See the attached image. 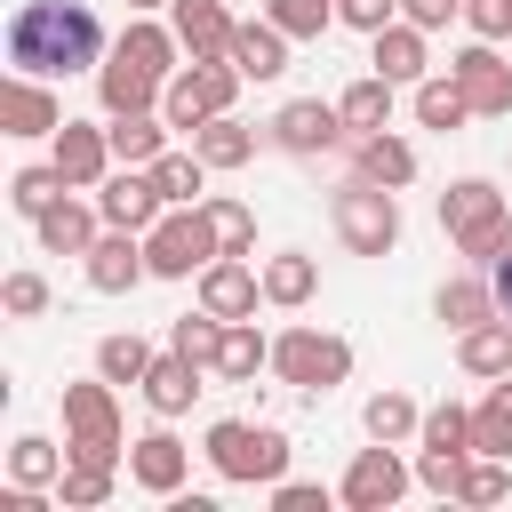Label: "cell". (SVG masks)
Returning <instances> with one entry per match:
<instances>
[{"mask_svg":"<svg viewBox=\"0 0 512 512\" xmlns=\"http://www.w3.org/2000/svg\"><path fill=\"white\" fill-rule=\"evenodd\" d=\"M104 56V24L80 8V0H24L8 16V64L32 72V80H64V72H88Z\"/></svg>","mask_w":512,"mask_h":512,"instance_id":"obj_1","label":"cell"},{"mask_svg":"<svg viewBox=\"0 0 512 512\" xmlns=\"http://www.w3.org/2000/svg\"><path fill=\"white\" fill-rule=\"evenodd\" d=\"M440 224H448V240H456L472 264H496V256L512 248V208H504V192L480 184V176H464V184L440 192Z\"/></svg>","mask_w":512,"mask_h":512,"instance_id":"obj_2","label":"cell"},{"mask_svg":"<svg viewBox=\"0 0 512 512\" xmlns=\"http://www.w3.org/2000/svg\"><path fill=\"white\" fill-rule=\"evenodd\" d=\"M336 232H344L352 256H392L400 248V200H392V184H376V176L336 184Z\"/></svg>","mask_w":512,"mask_h":512,"instance_id":"obj_3","label":"cell"},{"mask_svg":"<svg viewBox=\"0 0 512 512\" xmlns=\"http://www.w3.org/2000/svg\"><path fill=\"white\" fill-rule=\"evenodd\" d=\"M144 256H152L160 280H192V272H208V264L224 256L216 216H208V208H168V216L144 232Z\"/></svg>","mask_w":512,"mask_h":512,"instance_id":"obj_4","label":"cell"},{"mask_svg":"<svg viewBox=\"0 0 512 512\" xmlns=\"http://www.w3.org/2000/svg\"><path fill=\"white\" fill-rule=\"evenodd\" d=\"M64 456H72V464H112V456H120L112 376H96V384H64Z\"/></svg>","mask_w":512,"mask_h":512,"instance_id":"obj_5","label":"cell"},{"mask_svg":"<svg viewBox=\"0 0 512 512\" xmlns=\"http://www.w3.org/2000/svg\"><path fill=\"white\" fill-rule=\"evenodd\" d=\"M208 464H216L224 480H280V472H288V432H280V424H240V416H224V424H208Z\"/></svg>","mask_w":512,"mask_h":512,"instance_id":"obj_6","label":"cell"},{"mask_svg":"<svg viewBox=\"0 0 512 512\" xmlns=\"http://www.w3.org/2000/svg\"><path fill=\"white\" fill-rule=\"evenodd\" d=\"M232 88H240V64H232V56H192V72H176V80L160 88V120L192 136L200 120H216V112L232 104Z\"/></svg>","mask_w":512,"mask_h":512,"instance_id":"obj_7","label":"cell"},{"mask_svg":"<svg viewBox=\"0 0 512 512\" xmlns=\"http://www.w3.org/2000/svg\"><path fill=\"white\" fill-rule=\"evenodd\" d=\"M272 368L296 384V392H336L352 376V344L344 336H320V328H288L272 344Z\"/></svg>","mask_w":512,"mask_h":512,"instance_id":"obj_8","label":"cell"},{"mask_svg":"<svg viewBox=\"0 0 512 512\" xmlns=\"http://www.w3.org/2000/svg\"><path fill=\"white\" fill-rule=\"evenodd\" d=\"M352 512H392L400 496H408V464L392 456V440H376V448H360L352 456V472H344V488H336Z\"/></svg>","mask_w":512,"mask_h":512,"instance_id":"obj_9","label":"cell"},{"mask_svg":"<svg viewBox=\"0 0 512 512\" xmlns=\"http://www.w3.org/2000/svg\"><path fill=\"white\" fill-rule=\"evenodd\" d=\"M96 216H104V224H120V232H152V224L168 216V200H160L152 168H120V176H104V192H96Z\"/></svg>","mask_w":512,"mask_h":512,"instance_id":"obj_10","label":"cell"},{"mask_svg":"<svg viewBox=\"0 0 512 512\" xmlns=\"http://www.w3.org/2000/svg\"><path fill=\"white\" fill-rule=\"evenodd\" d=\"M448 80L464 88V104H472V112H488V120H504V112H512V64H504L488 40H472V48L448 64Z\"/></svg>","mask_w":512,"mask_h":512,"instance_id":"obj_11","label":"cell"},{"mask_svg":"<svg viewBox=\"0 0 512 512\" xmlns=\"http://www.w3.org/2000/svg\"><path fill=\"white\" fill-rule=\"evenodd\" d=\"M144 272H152V256H144V232H120V224H112V232L88 248V288H96V296H128Z\"/></svg>","mask_w":512,"mask_h":512,"instance_id":"obj_12","label":"cell"},{"mask_svg":"<svg viewBox=\"0 0 512 512\" xmlns=\"http://www.w3.org/2000/svg\"><path fill=\"white\" fill-rule=\"evenodd\" d=\"M272 144H280V152H328V144H344V112L320 104V96H296V104H280Z\"/></svg>","mask_w":512,"mask_h":512,"instance_id":"obj_13","label":"cell"},{"mask_svg":"<svg viewBox=\"0 0 512 512\" xmlns=\"http://www.w3.org/2000/svg\"><path fill=\"white\" fill-rule=\"evenodd\" d=\"M48 160L64 168V184H72V192H88V184H104V168H112V128L64 120V128H56V152H48Z\"/></svg>","mask_w":512,"mask_h":512,"instance_id":"obj_14","label":"cell"},{"mask_svg":"<svg viewBox=\"0 0 512 512\" xmlns=\"http://www.w3.org/2000/svg\"><path fill=\"white\" fill-rule=\"evenodd\" d=\"M256 296H264V272H256L248 256H216V264L200 272V304H208L216 320H248Z\"/></svg>","mask_w":512,"mask_h":512,"instance_id":"obj_15","label":"cell"},{"mask_svg":"<svg viewBox=\"0 0 512 512\" xmlns=\"http://www.w3.org/2000/svg\"><path fill=\"white\" fill-rule=\"evenodd\" d=\"M0 128H8V136H56V128H64V104H56L32 72H16V80L0 88Z\"/></svg>","mask_w":512,"mask_h":512,"instance_id":"obj_16","label":"cell"},{"mask_svg":"<svg viewBox=\"0 0 512 512\" xmlns=\"http://www.w3.org/2000/svg\"><path fill=\"white\" fill-rule=\"evenodd\" d=\"M184 440L176 432H144V440H128V472H136V488H152V496H176L184 488Z\"/></svg>","mask_w":512,"mask_h":512,"instance_id":"obj_17","label":"cell"},{"mask_svg":"<svg viewBox=\"0 0 512 512\" xmlns=\"http://www.w3.org/2000/svg\"><path fill=\"white\" fill-rule=\"evenodd\" d=\"M144 400H152V416H184L192 400H200V360H184L176 344L144 368Z\"/></svg>","mask_w":512,"mask_h":512,"instance_id":"obj_18","label":"cell"},{"mask_svg":"<svg viewBox=\"0 0 512 512\" xmlns=\"http://www.w3.org/2000/svg\"><path fill=\"white\" fill-rule=\"evenodd\" d=\"M224 56L240 64V80H280V72H288V32H280L272 16H264V24H240Z\"/></svg>","mask_w":512,"mask_h":512,"instance_id":"obj_19","label":"cell"},{"mask_svg":"<svg viewBox=\"0 0 512 512\" xmlns=\"http://www.w3.org/2000/svg\"><path fill=\"white\" fill-rule=\"evenodd\" d=\"M96 96H104V112H152V104H160V80L112 48V56L96 64Z\"/></svg>","mask_w":512,"mask_h":512,"instance_id":"obj_20","label":"cell"},{"mask_svg":"<svg viewBox=\"0 0 512 512\" xmlns=\"http://www.w3.org/2000/svg\"><path fill=\"white\" fill-rule=\"evenodd\" d=\"M232 16H224V0H176V40H184V56H224L232 48Z\"/></svg>","mask_w":512,"mask_h":512,"instance_id":"obj_21","label":"cell"},{"mask_svg":"<svg viewBox=\"0 0 512 512\" xmlns=\"http://www.w3.org/2000/svg\"><path fill=\"white\" fill-rule=\"evenodd\" d=\"M376 40V72L384 80H424V24H384V32H368Z\"/></svg>","mask_w":512,"mask_h":512,"instance_id":"obj_22","label":"cell"},{"mask_svg":"<svg viewBox=\"0 0 512 512\" xmlns=\"http://www.w3.org/2000/svg\"><path fill=\"white\" fill-rule=\"evenodd\" d=\"M336 112H344V128H352V136H376V128H392V80H384V72L352 80V88L336 96Z\"/></svg>","mask_w":512,"mask_h":512,"instance_id":"obj_23","label":"cell"},{"mask_svg":"<svg viewBox=\"0 0 512 512\" xmlns=\"http://www.w3.org/2000/svg\"><path fill=\"white\" fill-rule=\"evenodd\" d=\"M160 136H168V120H152V112H112V160H120V168H152V160H160Z\"/></svg>","mask_w":512,"mask_h":512,"instance_id":"obj_24","label":"cell"},{"mask_svg":"<svg viewBox=\"0 0 512 512\" xmlns=\"http://www.w3.org/2000/svg\"><path fill=\"white\" fill-rule=\"evenodd\" d=\"M352 160H360V176H376V184H392V192L416 176V144H400V136H384V128H376V136H360V144H352Z\"/></svg>","mask_w":512,"mask_h":512,"instance_id":"obj_25","label":"cell"},{"mask_svg":"<svg viewBox=\"0 0 512 512\" xmlns=\"http://www.w3.org/2000/svg\"><path fill=\"white\" fill-rule=\"evenodd\" d=\"M40 248H48V256H88V248H96V216H88L80 200H56V208L40 216Z\"/></svg>","mask_w":512,"mask_h":512,"instance_id":"obj_26","label":"cell"},{"mask_svg":"<svg viewBox=\"0 0 512 512\" xmlns=\"http://www.w3.org/2000/svg\"><path fill=\"white\" fill-rule=\"evenodd\" d=\"M192 152H200L208 168H240V160L256 152V136H248L232 112H216V120H200V128H192Z\"/></svg>","mask_w":512,"mask_h":512,"instance_id":"obj_27","label":"cell"},{"mask_svg":"<svg viewBox=\"0 0 512 512\" xmlns=\"http://www.w3.org/2000/svg\"><path fill=\"white\" fill-rule=\"evenodd\" d=\"M64 192H72V184H64V168H56V160H40V168H16V184H8V208L40 224V216H48Z\"/></svg>","mask_w":512,"mask_h":512,"instance_id":"obj_28","label":"cell"},{"mask_svg":"<svg viewBox=\"0 0 512 512\" xmlns=\"http://www.w3.org/2000/svg\"><path fill=\"white\" fill-rule=\"evenodd\" d=\"M464 368L472 376H512V320L504 312L480 320V328H464Z\"/></svg>","mask_w":512,"mask_h":512,"instance_id":"obj_29","label":"cell"},{"mask_svg":"<svg viewBox=\"0 0 512 512\" xmlns=\"http://www.w3.org/2000/svg\"><path fill=\"white\" fill-rule=\"evenodd\" d=\"M152 184H160L168 208H192L200 184H208V160H200V152H160V160H152Z\"/></svg>","mask_w":512,"mask_h":512,"instance_id":"obj_30","label":"cell"},{"mask_svg":"<svg viewBox=\"0 0 512 512\" xmlns=\"http://www.w3.org/2000/svg\"><path fill=\"white\" fill-rule=\"evenodd\" d=\"M472 448L480 456H512V376L472 408Z\"/></svg>","mask_w":512,"mask_h":512,"instance_id":"obj_31","label":"cell"},{"mask_svg":"<svg viewBox=\"0 0 512 512\" xmlns=\"http://www.w3.org/2000/svg\"><path fill=\"white\" fill-rule=\"evenodd\" d=\"M312 288H320V264H312V256L288 248V256L264 264V296H272V304H312Z\"/></svg>","mask_w":512,"mask_h":512,"instance_id":"obj_32","label":"cell"},{"mask_svg":"<svg viewBox=\"0 0 512 512\" xmlns=\"http://www.w3.org/2000/svg\"><path fill=\"white\" fill-rule=\"evenodd\" d=\"M440 320H448V328L496 320V280H448V288H440Z\"/></svg>","mask_w":512,"mask_h":512,"instance_id":"obj_33","label":"cell"},{"mask_svg":"<svg viewBox=\"0 0 512 512\" xmlns=\"http://www.w3.org/2000/svg\"><path fill=\"white\" fill-rule=\"evenodd\" d=\"M224 328H232V320H216V312L200 304V312H184V320L168 328V344H176L184 360H200V368H216V352H224Z\"/></svg>","mask_w":512,"mask_h":512,"instance_id":"obj_34","label":"cell"},{"mask_svg":"<svg viewBox=\"0 0 512 512\" xmlns=\"http://www.w3.org/2000/svg\"><path fill=\"white\" fill-rule=\"evenodd\" d=\"M176 48H184V40H176V32H160V24H128V32H120V56H128V64H144L152 80H168Z\"/></svg>","mask_w":512,"mask_h":512,"instance_id":"obj_35","label":"cell"},{"mask_svg":"<svg viewBox=\"0 0 512 512\" xmlns=\"http://www.w3.org/2000/svg\"><path fill=\"white\" fill-rule=\"evenodd\" d=\"M416 120L448 136V128H464V120H472V104H464V88H456V80H416Z\"/></svg>","mask_w":512,"mask_h":512,"instance_id":"obj_36","label":"cell"},{"mask_svg":"<svg viewBox=\"0 0 512 512\" xmlns=\"http://www.w3.org/2000/svg\"><path fill=\"white\" fill-rule=\"evenodd\" d=\"M264 360H272V344H264V336H256L248 320H232V328H224V352H216V376H232V384H248V376H256Z\"/></svg>","mask_w":512,"mask_h":512,"instance_id":"obj_37","label":"cell"},{"mask_svg":"<svg viewBox=\"0 0 512 512\" xmlns=\"http://www.w3.org/2000/svg\"><path fill=\"white\" fill-rule=\"evenodd\" d=\"M144 368H152V344H144V336H104V344H96V376L144 384Z\"/></svg>","mask_w":512,"mask_h":512,"instance_id":"obj_38","label":"cell"},{"mask_svg":"<svg viewBox=\"0 0 512 512\" xmlns=\"http://www.w3.org/2000/svg\"><path fill=\"white\" fill-rule=\"evenodd\" d=\"M408 432H424L416 400H408V392H376V400H368V440H408Z\"/></svg>","mask_w":512,"mask_h":512,"instance_id":"obj_39","label":"cell"},{"mask_svg":"<svg viewBox=\"0 0 512 512\" xmlns=\"http://www.w3.org/2000/svg\"><path fill=\"white\" fill-rule=\"evenodd\" d=\"M264 16H272L288 40H320V32L336 24V8H328V0H264Z\"/></svg>","mask_w":512,"mask_h":512,"instance_id":"obj_40","label":"cell"},{"mask_svg":"<svg viewBox=\"0 0 512 512\" xmlns=\"http://www.w3.org/2000/svg\"><path fill=\"white\" fill-rule=\"evenodd\" d=\"M8 472H16L24 488H48V480H64V464H56V448H48L40 432H24V440L8 448Z\"/></svg>","mask_w":512,"mask_h":512,"instance_id":"obj_41","label":"cell"},{"mask_svg":"<svg viewBox=\"0 0 512 512\" xmlns=\"http://www.w3.org/2000/svg\"><path fill=\"white\" fill-rule=\"evenodd\" d=\"M56 496H64L72 512L104 504V496H112V464H72V456H64V480H56Z\"/></svg>","mask_w":512,"mask_h":512,"instance_id":"obj_42","label":"cell"},{"mask_svg":"<svg viewBox=\"0 0 512 512\" xmlns=\"http://www.w3.org/2000/svg\"><path fill=\"white\" fill-rule=\"evenodd\" d=\"M208 216H216V240H224V256H256V216L240 208V200H200Z\"/></svg>","mask_w":512,"mask_h":512,"instance_id":"obj_43","label":"cell"},{"mask_svg":"<svg viewBox=\"0 0 512 512\" xmlns=\"http://www.w3.org/2000/svg\"><path fill=\"white\" fill-rule=\"evenodd\" d=\"M504 496H512V480H504V464H496V456L464 464V480H456V504H504Z\"/></svg>","mask_w":512,"mask_h":512,"instance_id":"obj_44","label":"cell"},{"mask_svg":"<svg viewBox=\"0 0 512 512\" xmlns=\"http://www.w3.org/2000/svg\"><path fill=\"white\" fill-rule=\"evenodd\" d=\"M424 448H464V456H472V416H464L456 400L432 408V416H424Z\"/></svg>","mask_w":512,"mask_h":512,"instance_id":"obj_45","label":"cell"},{"mask_svg":"<svg viewBox=\"0 0 512 512\" xmlns=\"http://www.w3.org/2000/svg\"><path fill=\"white\" fill-rule=\"evenodd\" d=\"M416 480H424L432 496H456V480H464V448H424V464H416Z\"/></svg>","mask_w":512,"mask_h":512,"instance_id":"obj_46","label":"cell"},{"mask_svg":"<svg viewBox=\"0 0 512 512\" xmlns=\"http://www.w3.org/2000/svg\"><path fill=\"white\" fill-rule=\"evenodd\" d=\"M0 304H8L16 320H32V312H48V280H40V272H8V288H0Z\"/></svg>","mask_w":512,"mask_h":512,"instance_id":"obj_47","label":"cell"},{"mask_svg":"<svg viewBox=\"0 0 512 512\" xmlns=\"http://www.w3.org/2000/svg\"><path fill=\"white\" fill-rule=\"evenodd\" d=\"M464 24L480 40H512V0H464Z\"/></svg>","mask_w":512,"mask_h":512,"instance_id":"obj_48","label":"cell"},{"mask_svg":"<svg viewBox=\"0 0 512 512\" xmlns=\"http://www.w3.org/2000/svg\"><path fill=\"white\" fill-rule=\"evenodd\" d=\"M272 512H328V488H312V480H272Z\"/></svg>","mask_w":512,"mask_h":512,"instance_id":"obj_49","label":"cell"},{"mask_svg":"<svg viewBox=\"0 0 512 512\" xmlns=\"http://www.w3.org/2000/svg\"><path fill=\"white\" fill-rule=\"evenodd\" d=\"M336 16H344L352 32H384V24L400 16V0H336Z\"/></svg>","mask_w":512,"mask_h":512,"instance_id":"obj_50","label":"cell"},{"mask_svg":"<svg viewBox=\"0 0 512 512\" xmlns=\"http://www.w3.org/2000/svg\"><path fill=\"white\" fill-rule=\"evenodd\" d=\"M400 16H408V24H424V32H440L448 16H464V0H400Z\"/></svg>","mask_w":512,"mask_h":512,"instance_id":"obj_51","label":"cell"},{"mask_svg":"<svg viewBox=\"0 0 512 512\" xmlns=\"http://www.w3.org/2000/svg\"><path fill=\"white\" fill-rule=\"evenodd\" d=\"M488 280H496V312H504V320H512V248H504V256H496V264H488Z\"/></svg>","mask_w":512,"mask_h":512,"instance_id":"obj_52","label":"cell"},{"mask_svg":"<svg viewBox=\"0 0 512 512\" xmlns=\"http://www.w3.org/2000/svg\"><path fill=\"white\" fill-rule=\"evenodd\" d=\"M128 8H176V0H128Z\"/></svg>","mask_w":512,"mask_h":512,"instance_id":"obj_53","label":"cell"}]
</instances>
